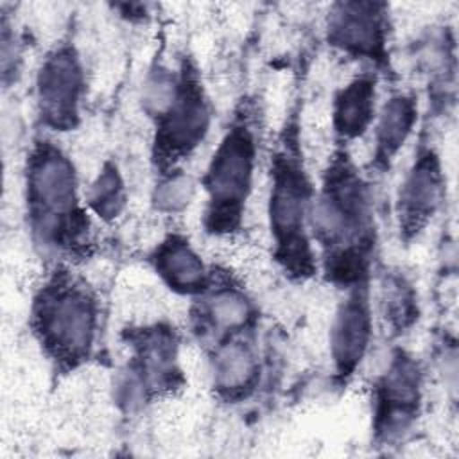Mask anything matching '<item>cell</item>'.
Masks as SVG:
<instances>
[{
  "mask_svg": "<svg viewBox=\"0 0 459 459\" xmlns=\"http://www.w3.org/2000/svg\"><path fill=\"white\" fill-rule=\"evenodd\" d=\"M86 204L102 221H113L124 212L127 204V194L117 163L106 161L102 165L99 176L88 190Z\"/></svg>",
  "mask_w": 459,
  "mask_h": 459,
  "instance_id": "obj_19",
  "label": "cell"
},
{
  "mask_svg": "<svg viewBox=\"0 0 459 459\" xmlns=\"http://www.w3.org/2000/svg\"><path fill=\"white\" fill-rule=\"evenodd\" d=\"M258 317V307L242 281L219 267H212L210 285L190 307V326L208 348L235 335L255 333Z\"/></svg>",
  "mask_w": 459,
  "mask_h": 459,
  "instance_id": "obj_10",
  "label": "cell"
},
{
  "mask_svg": "<svg viewBox=\"0 0 459 459\" xmlns=\"http://www.w3.org/2000/svg\"><path fill=\"white\" fill-rule=\"evenodd\" d=\"M423 405V369L396 348L371 389V434L378 446L394 445L416 425Z\"/></svg>",
  "mask_w": 459,
  "mask_h": 459,
  "instance_id": "obj_8",
  "label": "cell"
},
{
  "mask_svg": "<svg viewBox=\"0 0 459 459\" xmlns=\"http://www.w3.org/2000/svg\"><path fill=\"white\" fill-rule=\"evenodd\" d=\"M267 219L273 260L292 283H305L319 273L310 215L316 186L305 163L299 117L294 109L283 122L269 161Z\"/></svg>",
  "mask_w": 459,
  "mask_h": 459,
  "instance_id": "obj_3",
  "label": "cell"
},
{
  "mask_svg": "<svg viewBox=\"0 0 459 459\" xmlns=\"http://www.w3.org/2000/svg\"><path fill=\"white\" fill-rule=\"evenodd\" d=\"M129 350L118 384V400L129 411L174 396L186 384L179 364V335L169 323L158 321L122 332Z\"/></svg>",
  "mask_w": 459,
  "mask_h": 459,
  "instance_id": "obj_7",
  "label": "cell"
},
{
  "mask_svg": "<svg viewBox=\"0 0 459 459\" xmlns=\"http://www.w3.org/2000/svg\"><path fill=\"white\" fill-rule=\"evenodd\" d=\"M445 195L446 178L441 158L429 142H420L396 197L398 233L405 244L425 231L443 206Z\"/></svg>",
  "mask_w": 459,
  "mask_h": 459,
  "instance_id": "obj_12",
  "label": "cell"
},
{
  "mask_svg": "<svg viewBox=\"0 0 459 459\" xmlns=\"http://www.w3.org/2000/svg\"><path fill=\"white\" fill-rule=\"evenodd\" d=\"M389 5L384 2H337L326 18V41L350 59L369 63L377 74L391 72Z\"/></svg>",
  "mask_w": 459,
  "mask_h": 459,
  "instance_id": "obj_11",
  "label": "cell"
},
{
  "mask_svg": "<svg viewBox=\"0 0 459 459\" xmlns=\"http://www.w3.org/2000/svg\"><path fill=\"white\" fill-rule=\"evenodd\" d=\"M258 151L256 106L253 100L242 99L201 179L206 195L203 228L208 235L222 238L242 231Z\"/></svg>",
  "mask_w": 459,
  "mask_h": 459,
  "instance_id": "obj_6",
  "label": "cell"
},
{
  "mask_svg": "<svg viewBox=\"0 0 459 459\" xmlns=\"http://www.w3.org/2000/svg\"><path fill=\"white\" fill-rule=\"evenodd\" d=\"M377 72H362L333 93L332 131L335 143L362 138L377 118Z\"/></svg>",
  "mask_w": 459,
  "mask_h": 459,
  "instance_id": "obj_16",
  "label": "cell"
},
{
  "mask_svg": "<svg viewBox=\"0 0 459 459\" xmlns=\"http://www.w3.org/2000/svg\"><path fill=\"white\" fill-rule=\"evenodd\" d=\"M99 326L97 290L70 264L56 262L32 294L29 328L57 377L72 375L91 360Z\"/></svg>",
  "mask_w": 459,
  "mask_h": 459,
  "instance_id": "obj_4",
  "label": "cell"
},
{
  "mask_svg": "<svg viewBox=\"0 0 459 459\" xmlns=\"http://www.w3.org/2000/svg\"><path fill=\"white\" fill-rule=\"evenodd\" d=\"M208 351L210 382L215 398L233 405L253 396L262 375L255 333L224 339L210 346Z\"/></svg>",
  "mask_w": 459,
  "mask_h": 459,
  "instance_id": "obj_14",
  "label": "cell"
},
{
  "mask_svg": "<svg viewBox=\"0 0 459 459\" xmlns=\"http://www.w3.org/2000/svg\"><path fill=\"white\" fill-rule=\"evenodd\" d=\"M380 301L384 321L394 335L407 332L418 321V296L412 283L403 274H385Z\"/></svg>",
  "mask_w": 459,
  "mask_h": 459,
  "instance_id": "obj_18",
  "label": "cell"
},
{
  "mask_svg": "<svg viewBox=\"0 0 459 459\" xmlns=\"http://www.w3.org/2000/svg\"><path fill=\"white\" fill-rule=\"evenodd\" d=\"M36 115L39 124L56 133L79 127L86 95V72L74 43H59L48 50L38 68Z\"/></svg>",
  "mask_w": 459,
  "mask_h": 459,
  "instance_id": "obj_9",
  "label": "cell"
},
{
  "mask_svg": "<svg viewBox=\"0 0 459 459\" xmlns=\"http://www.w3.org/2000/svg\"><path fill=\"white\" fill-rule=\"evenodd\" d=\"M23 203L32 242L57 262L93 255V226L72 158L50 138L32 140L23 165Z\"/></svg>",
  "mask_w": 459,
  "mask_h": 459,
  "instance_id": "obj_2",
  "label": "cell"
},
{
  "mask_svg": "<svg viewBox=\"0 0 459 459\" xmlns=\"http://www.w3.org/2000/svg\"><path fill=\"white\" fill-rule=\"evenodd\" d=\"M310 235L323 278L341 290L369 285L378 228L371 186L348 145L335 143L316 190Z\"/></svg>",
  "mask_w": 459,
  "mask_h": 459,
  "instance_id": "obj_1",
  "label": "cell"
},
{
  "mask_svg": "<svg viewBox=\"0 0 459 459\" xmlns=\"http://www.w3.org/2000/svg\"><path fill=\"white\" fill-rule=\"evenodd\" d=\"M332 326L330 357L333 364V380L346 385L369 351L373 339V308L369 285H359L344 290Z\"/></svg>",
  "mask_w": 459,
  "mask_h": 459,
  "instance_id": "obj_13",
  "label": "cell"
},
{
  "mask_svg": "<svg viewBox=\"0 0 459 459\" xmlns=\"http://www.w3.org/2000/svg\"><path fill=\"white\" fill-rule=\"evenodd\" d=\"M147 262L163 285L179 296L195 298L206 290L212 280L208 267L190 238L181 231L167 233L147 255Z\"/></svg>",
  "mask_w": 459,
  "mask_h": 459,
  "instance_id": "obj_15",
  "label": "cell"
},
{
  "mask_svg": "<svg viewBox=\"0 0 459 459\" xmlns=\"http://www.w3.org/2000/svg\"><path fill=\"white\" fill-rule=\"evenodd\" d=\"M145 109L152 118L151 163L156 174L181 172L179 167L204 142L213 113L192 56H183L176 72L160 68L151 75Z\"/></svg>",
  "mask_w": 459,
  "mask_h": 459,
  "instance_id": "obj_5",
  "label": "cell"
},
{
  "mask_svg": "<svg viewBox=\"0 0 459 459\" xmlns=\"http://www.w3.org/2000/svg\"><path fill=\"white\" fill-rule=\"evenodd\" d=\"M418 122V97L414 93H393L375 118V145L369 167L384 174L394 163L398 152L411 138Z\"/></svg>",
  "mask_w": 459,
  "mask_h": 459,
  "instance_id": "obj_17",
  "label": "cell"
}]
</instances>
